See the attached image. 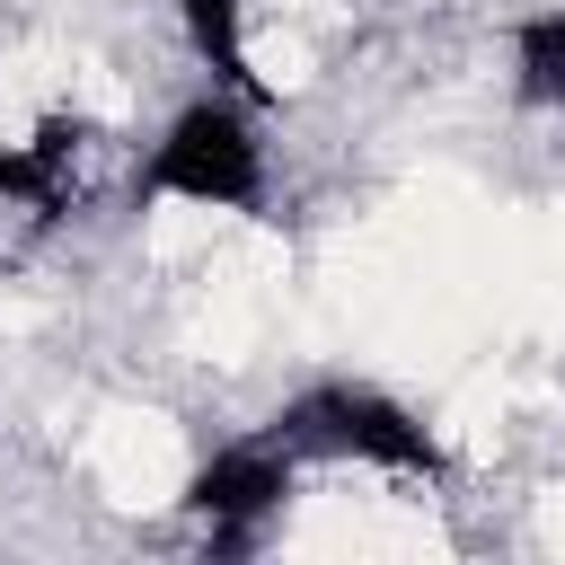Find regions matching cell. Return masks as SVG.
Masks as SVG:
<instances>
[{
  "mask_svg": "<svg viewBox=\"0 0 565 565\" xmlns=\"http://www.w3.org/2000/svg\"><path fill=\"white\" fill-rule=\"evenodd\" d=\"M521 88L547 97V106H565V9L521 26Z\"/></svg>",
  "mask_w": 565,
  "mask_h": 565,
  "instance_id": "5",
  "label": "cell"
},
{
  "mask_svg": "<svg viewBox=\"0 0 565 565\" xmlns=\"http://www.w3.org/2000/svg\"><path fill=\"white\" fill-rule=\"evenodd\" d=\"M282 441L291 450H335V459H380L397 477H433L441 468L433 433L380 388H309V397H291L282 406Z\"/></svg>",
  "mask_w": 565,
  "mask_h": 565,
  "instance_id": "2",
  "label": "cell"
},
{
  "mask_svg": "<svg viewBox=\"0 0 565 565\" xmlns=\"http://www.w3.org/2000/svg\"><path fill=\"white\" fill-rule=\"evenodd\" d=\"M256 185H265L256 132H247V115L221 106V97L185 106V115L159 132L150 168H141V194H177V203H212V212H247Z\"/></svg>",
  "mask_w": 565,
  "mask_h": 565,
  "instance_id": "1",
  "label": "cell"
},
{
  "mask_svg": "<svg viewBox=\"0 0 565 565\" xmlns=\"http://www.w3.org/2000/svg\"><path fill=\"white\" fill-rule=\"evenodd\" d=\"M177 18H185V35H194V53H203L230 88H256V71H247V35H238V0H177Z\"/></svg>",
  "mask_w": 565,
  "mask_h": 565,
  "instance_id": "4",
  "label": "cell"
},
{
  "mask_svg": "<svg viewBox=\"0 0 565 565\" xmlns=\"http://www.w3.org/2000/svg\"><path fill=\"white\" fill-rule=\"evenodd\" d=\"M9 194L44 203V159H35V141H26V150H0V203H9Z\"/></svg>",
  "mask_w": 565,
  "mask_h": 565,
  "instance_id": "6",
  "label": "cell"
},
{
  "mask_svg": "<svg viewBox=\"0 0 565 565\" xmlns=\"http://www.w3.org/2000/svg\"><path fill=\"white\" fill-rule=\"evenodd\" d=\"M282 494H291V459H282V450H221V459L194 468V486H185V503L212 521V547H221V556H247L256 530L282 512Z\"/></svg>",
  "mask_w": 565,
  "mask_h": 565,
  "instance_id": "3",
  "label": "cell"
}]
</instances>
